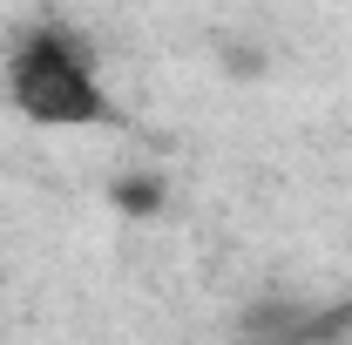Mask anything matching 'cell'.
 Segmentation results:
<instances>
[{"mask_svg": "<svg viewBox=\"0 0 352 345\" xmlns=\"http://www.w3.org/2000/svg\"><path fill=\"white\" fill-rule=\"evenodd\" d=\"M7 102L34 129H102L116 122V95L75 27H28L7 47Z\"/></svg>", "mask_w": 352, "mask_h": 345, "instance_id": "obj_1", "label": "cell"}]
</instances>
